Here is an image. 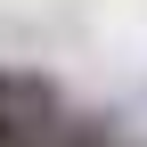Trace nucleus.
Segmentation results:
<instances>
[{"label": "nucleus", "mask_w": 147, "mask_h": 147, "mask_svg": "<svg viewBox=\"0 0 147 147\" xmlns=\"http://www.w3.org/2000/svg\"><path fill=\"white\" fill-rule=\"evenodd\" d=\"M0 115H16V123H41V131H57V90H49L41 74H8V65H0Z\"/></svg>", "instance_id": "nucleus-1"}]
</instances>
